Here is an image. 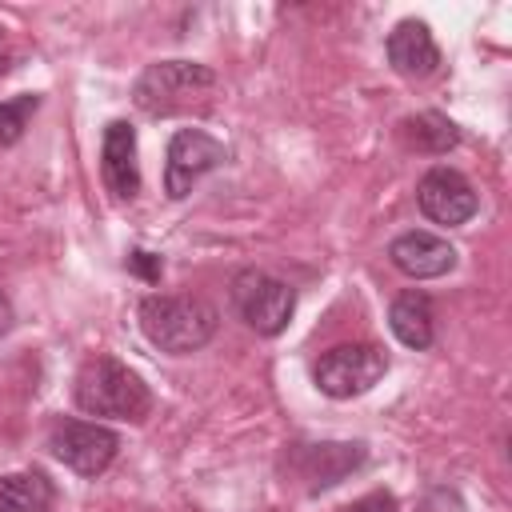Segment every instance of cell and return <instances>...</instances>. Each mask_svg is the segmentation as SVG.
<instances>
[{"label": "cell", "mask_w": 512, "mask_h": 512, "mask_svg": "<svg viewBox=\"0 0 512 512\" xmlns=\"http://www.w3.org/2000/svg\"><path fill=\"white\" fill-rule=\"evenodd\" d=\"M136 276H144V280H156L160 276V256H152V252H144V248H136V252H128V260H124Z\"/></svg>", "instance_id": "18"}, {"label": "cell", "mask_w": 512, "mask_h": 512, "mask_svg": "<svg viewBox=\"0 0 512 512\" xmlns=\"http://www.w3.org/2000/svg\"><path fill=\"white\" fill-rule=\"evenodd\" d=\"M292 472L308 480V492H324L340 484L348 472L364 464V444H344V440H324V444H292L288 448Z\"/></svg>", "instance_id": "9"}, {"label": "cell", "mask_w": 512, "mask_h": 512, "mask_svg": "<svg viewBox=\"0 0 512 512\" xmlns=\"http://www.w3.org/2000/svg\"><path fill=\"white\" fill-rule=\"evenodd\" d=\"M36 108H40V96L36 92L0 100V148H12L24 136V128H28V120H32Z\"/></svg>", "instance_id": "16"}, {"label": "cell", "mask_w": 512, "mask_h": 512, "mask_svg": "<svg viewBox=\"0 0 512 512\" xmlns=\"http://www.w3.org/2000/svg\"><path fill=\"white\" fill-rule=\"evenodd\" d=\"M4 72H8V56L0 52V76H4Z\"/></svg>", "instance_id": "20"}, {"label": "cell", "mask_w": 512, "mask_h": 512, "mask_svg": "<svg viewBox=\"0 0 512 512\" xmlns=\"http://www.w3.org/2000/svg\"><path fill=\"white\" fill-rule=\"evenodd\" d=\"M388 372V356L384 348L368 344V340H352V344H336L328 348L316 368H312V380L324 396L332 400H352L360 392H368L380 376Z\"/></svg>", "instance_id": "5"}, {"label": "cell", "mask_w": 512, "mask_h": 512, "mask_svg": "<svg viewBox=\"0 0 512 512\" xmlns=\"http://www.w3.org/2000/svg\"><path fill=\"white\" fill-rule=\"evenodd\" d=\"M48 448L52 456L80 472V476H100L116 452H120V436L104 424H88V420H56L52 432H48Z\"/></svg>", "instance_id": "6"}, {"label": "cell", "mask_w": 512, "mask_h": 512, "mask_svg": "<svg viewBox=\"0 0 512 512\" xmlns=\"http://www.w3.org/2000/svg\"><path fill=\"white\" fill-rule=\"evenodd\" d=\"M12 320H16V316H12V300H8L4 292H0V336H8V328H12Z\"/></svg>", "instance_id": "19"}, {"label": "cell", "mask_w": 512, "mask_h": 512, "mask_svg": "<svg viewBox=\"0 0 512 512\" xmlns=\"http://www.w3.org/2000/svg\"><path fill=\"white\" fill-rule=\"evenodd\" d=\"M0 32H4V28H0Z\"/></svg>", "instance_id": "21"}, {"label": "cell", "mask_w": 512, "mask_h": 512, "mask_svg": "<svg viewBox=\"0 0 512 512\" xmlns=\"http://www.w3.org/2000/svg\"><path fill=\"white\" fill-rule=\"evenodd\" d=\"M416 204L420 212L432 220V224H444V228H456V224H468L480 208V196L472 188V180L448 164H436L420 176L416 184Z\"/></svg>", "instance_id": "8"}, {"label": "cell", "mask_w": 512, "mask_h": 512, "mask_svg": "<svg viewBox=\"0 0 512 512\" xmlns=\"http://www.w3.org/2000/svg\"><path fill=\"white\" fill-rule=\"evenodd\" d=\"M340 512H396V496L392 492H368V496L344 504Z\"/></svg>", "instance_id": "17"}, {"label": "cell", "mask_w": 512, "mask_h": 512, "mask_svg": "<svg viewBox=\"0 0 512 512\" xmlns=\"http://www.w3.org/2000/svg\"><path fill=\"white\" fill-rule=\"evenodd\" d=\"M216 92V72L196 60H156L140 72L132 88V104L144 116H180L204 112Z\"/></svg>", "instance_id": "3"}, {"label": "cell", "mask_w": 512, "mask_h": 512, "mask_svg": "<svg viewBox=\"0 0 512 512\" xmlns=\"http://www.w3.org/2000/svg\"><path fill=\"white\" fill-rule=\"evenodd\" d=\"M72 400L80 412L108 416V420H144L152 408V392L140 380V372H132L128 364H120L108 352H96L80 364Z\"/></svg>", "instance_id": "2"}, {"label": "cell", "mask_w": 512, "mask_h": 512, "mask_svg": "<svg viewBox=\"0 0 512 512\" xmlns=\"http://www.w3.org/2000/svg\"><path fill=\"white\" fill-rule=\"evenodd\" d=\"M232 304L256 336H280L296 312V292L264 268H240L232 276Z\"/></svg>", "instance_id": "4"}, {"label": "cell", "mask_w": 512, "mask_h": 512, "mask_svg": "<svg viewBox=\"0 0 512 512\" xmlns=\"http://www.w3.org/2000/svg\"><path fill=\"white\" fill-rule=\"evenodd\" d=\"M52 484L44 472H12L0 480V512H48Z\"/></svg>", "instance_id": "15"}, {"label": "cell", "mask_w": 512, "mask_h": 512, "mask_svg": "<svg viewBox=\"0 0 512 512\" xmlns=\"http://www.w3.org/2000/svg\"><path fill=\"white\" fill-rule=\"evenodd\" d=\"M100 176L112 200H132L140 192V160H136V128L128 120H112L100 140Z\"/></svg>", "instance_id": "10"}, {"label": "cell", "mask_w": 512, "mask_h": 512, "mask_svg": "<svg viewBox=\"0 0 512 512\" xmlns=\"http://www.w3.org/2000/svg\"><path fill=\"white\" fill-rule=\"evenodd\" d=\"M224 160H228L224 144L212 140L208 132H200V128H180V132H172L168 156H164V192H168L172 200H184V196L196 188V180L208 176L212 168H220Z\"/></svg>", "instance_id": "7"}, {"label": "cell", "mask_w": 512, "mask_h": 512, "mask_svg": "<svg viewBox=\"0 0 512 512\" xmlns=\"http://www.w3.org/2000/svg\"><path fill=\"white\" fill-rule=\"evenodd\" d=\"M136 320H140L144 340L168 356H188V352L204 348L220 328V312L208 300L172 296V292L144 296L136 308Z\"/></svg>", "instance_id": "1"}, {"label": "cell", "mask_w": 512, "mask_h": 512, "mask_svg": "<svg viewBox=\"0 0 512 512\" xmlns=\"http://www.w3.org/2000/svg\"><path fill=\"white\" fill-rule=\"evenodd\" d=\"M388 328H392V336H396L404 348H416V352L432 348V340H436V312H432V300H428L424 292H416V288L400 292V296L392 300V308H388Z\"/></svg>", "instance_id": "13"}, {"label": "cell", "mask_w": 512, "mask_h": 512, "mask_svg": "<svg viewBox=\"0 0 512 512\" xmlns=\"http://www.w3.org/2000/svg\"><path fill=\"white\" fill-rule=\"evenodd\" d=\"M388 64L404 76V80H428L440 72V48L428 32L424 20H400L392 32H388Z\"/></svg>", "instance_id": "12"}, {"label": "cell", "mask_w": 512, "mask_h": 512, "mask_svg": "<svg viewBox=\"0 0 512 512\" xmlns=\"http://www.w3.org/2000/svg\"><path fill=\"white\" fill-rule=\"evenodd\" d=\"M400 136H404L408 148H416V152H432V156H440V152H448V148L460 144L456 124H452L448 116H440V112H420V116L400 120Z\"/></svg>", "instance_id": "14"}, {"label": "cell", "mask_w": 512, "mask_h": 512, "mask_svg": "<svg viewBox=\"0 0 512 512\" xmlns=\"http://www.w3.org/2000/svg\"><path fill=\"white\" fill-rule=\"evenodd\" d=\"M388 260L412 280H436V276L456 268V248L436 232L412 228L388 244Z\"/></svg>", "instance_id": "11"}]
</instances>
